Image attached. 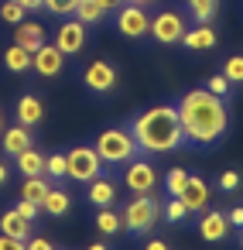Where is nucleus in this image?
<instances>
[{"mask_svg": "<svg viewBox=\"0 0 243 250\" xmlns=\"http://www.w3.org/2000/svg\"><path fill=\"white\" fill-rule=\"evenodd\" d=\"M178 117H182V130H185V147H216L226 130H229V106L226 96L209 93L205 86L188 89L182 96Z\"/></svg>", "mask_w": 243, "mask_h": 250, "instance_id": "f257e3e1", "label": "nucleus"}, {"mask_svg": "<svg viewBox=\"0 0 243 250\" xmlns=\"http://www.w3.org/2000/svg\"><path fill=\"white\" fill-rule=\"evenodd\" d=\"M127 127H130L141 154H171V151L185 147V130H182V117H178L175 103H154V106L141 110Z\"/></svg>", "mask_w": 243, "mask_h": 250, "instance_id": "f03ea898", "label": "nucleus"}, {"mask_svg": "<svg viewBox=\"0 0 243 250\" xmlns=\"http://www.w3.org/2000/svg\"><path fill=\"white\" fill-rule=\"evenodd\" d=\"M93 147H96V154H100V161L106 168H120V165L141 158V147H137L130 127H106V130H100Z\"/></svg>", "mask_w": 243, "mask_h": 250, "instance_id": "7ed1b4c3", "label": "nucleus"}, {"mask_svg": "<svg viewBox=\"0 0 243 250\" xmlns=\"http://www.w3.org/2000/svg\"><path fill=\"white\" fill-rule=\"evenodd\" d=\"M120 219H123V229L130 236H147L154 229V223L161 219V202L154 195H134L120 209Z\"/></svg>", "mask_w": 243, "mask_h": 250, "instance_id": "20e7f679", "label": "nucleus"}, {"mask_svg": "<svg viewBox=\"0 0 243 250\" xmlns=\"http://www.w3.org/2000/svg\"><path fill=\"white\" fill-rule=\"evenodd\" d=\"M103 168L106 165L100 161V154H96L93 144H76L72 151H65V178H72L79 185H89L93 178H100Z\"/></svg>", "mask_w": 243, "mask_h": 250, "instance_id": "39448f33", "label": "nucleus"}, {"mask_svg": "<svg viewBox=\"0 0 243 250\" xmlns=\"http://www.w3.org/2000/svg\"><path fill=\"white\" fill-rule=\"evenodd\" d=\"M185 31H188V24H185V18H182L178 11H158V14L151 18V31H147V38H154L158 45L171 48V45H182Z\"/></svg>", "mask_w": 243, "mask_h": 250, "instance_id": "423d86ee", "label": "nucleus"}, {"mask_svg": "<svg viewBox=\"0 0 243 250\" xmlns=\"http://www.w3.org/2000/svg\"><path fill=\"white\" fill-rule=\"evenodd\" d=\"M82 86L93 93V96H110L117 86H120V72L113 62L106 59H93L86 69H82Z\"/></svg>", "mask_w": 243, "mask_h": 250, "instance_id": "0eeeda50", "label": "nucleus"}, {"mask_svg": "<svg viewBox=\"0 0 243 250\" xmlns=\"http://www.w3.org/2000/svg\"><path fill=\"white\" fill-rule=\"evenodd\" d=\"M123 185H127V192H134V195H154V185H158V168H154V161H147L144 154L134 158V161H127V165H123Z\"/></svg>", "mask_w": 243, "mask_h": 250, "instance_id": "6e6552de", "label": "nucleus"}, {"mask_svg": "<svg viewBox=\"0 0 243 250\" xmlns=\"http://www.w3.org/2000/svg\"><path fill=\"white\" fill-rule=\"evenodd\" d=\"M113 24H117V31H120L123 38L141 42V38H147V31H151V14H147V7L123 4V7L113 14Z\"/></svg>", "mask_w": 243, "mask_h": 250, "instance_id": "1a4fd4ad", "label": "nucleus"}, {"mask_svg": "<svg viewBox=\"0 0 243 250\" xmlns=\"http://www.w3.org/2000/svg\"><path fill=\"white\" fill-rule=\"evenodd\" d=\"M86 24L82 21H62L59 28H55V48L62 52V55H79L82 48H86Z\"/></svg>", "mask_w": 243, "mask_h": 250, "instance_id": "9d476101", "label": "nucleus"}, {"mask_svg": "<svg viewBox=\"0 0 243 250\" xmlns=\"http://www.w3.org/2000/svg\"><path fill=\"white\" fill-rule=\"evenodd\" d=\"M31 69L41 76V79H59L65 72V55L55 48V42H45L35 55H31Z\"/></svg>", "mask_w": 243, "mask_h": 250, "instance_id": "9b49d317", "label": "nucleus"}, {"mask_svg": "<svg viewBox=\"0 0 243 250\" xmlns=\"http://www.w3.org/2000/svg\"><path fill=\"white\" fill-rule=\"evenodd\" d=\"M229 219H226V209H202V216H199V236L202 240H209V243H223V240H229Z\"/></svg>", "mask_w": 243, "mask_h": 250, "instance_id": "f8f14e48", "label": "nucleus"}, {"mask_svg": "<svg viewBox=\"0 0 243 250\" xmlns=\"http://www.w3.org/2000/svg\"><path fill=\"white\" fill-rule=\"evenodd\" d=\"M45 113H48V110H45V100H41L38 93H24V96L14 103V120L24 124V127H31V130L45 124Z\"/></svg>", "mask_w": 243, "mask_h": 250, "instance_id": "ddd939ff", "label": "nucleus"}, {"mask_svg": "<svg viewBox=\"0 0 243 250\" xmlns=\"http://www.w3.org/2000/svg\"><path fill=\"white\" fill-rule=\"evenodd\" d=\"M178 199L185 202L188 212H202V209H209V199H212L209 182H205L202 175H192V171H188V182H185V188H182Z\"/></svg>", "mask_w": 243, "mask_h": 250, "instance_id": "4468645a", "label": "nucleus"}, {"mask_svg": "<svg viewBox=\"0 0 243 250\" xmlns=\"http://www.w3.org/2000/svg\"><path fill=\"white\" fill-rule=\"evenodd\" d=\"M31 144H35L31 127H24V124H18V120H14V127H4V130H0V151H4L7 158H18V154L28 151Z\"/></svg>", "mask_w": 243, "mask_h": 250, "instance_id": "2eb2a0df", "label": "nucleus"}, {"mask_svg": "<svg viewBox=\"0 0 243 250\" xmlns=\"http://www.w3.org/2000/svg\"><path fill=\"white\" fill-rule=\"evenodd\" d=\"M86 202H89V206H96V209L113 206V202H117V182L103 171L100 178H93V182L86 185Z\"/></svg>", "mask_w": 243, "mask_h": 250, "instance_id": "dca6fc26", "label": "nucleus"}, {"mask_svg": "<svg viewBox=\"0 0 243 250\" xmlns=\"http://www.w3.org/2000/svg\"><path fill=\"white\" fill-rule=\"evenodd\" d=\"M45 42H48V35H45V28H41L38 21H28V18H24L21 24H14V45L28 48L31 55H35Z\"/></svg>", "mask_w": 243, "mask_h": 250, "instance_id": "f3484780", "label": "nucleus"}, {"mask_svg": "<svg viewBox=\"0 0 243 250\" xmlns=\"http://www.w3.org/2000/svg\"><path fill=\"white\" fill-rule=\"evenodd\" d=\"M0 233H7V236H18V240H28L35 233V223L24 219L14 206H7L4 212H0Z\"/></svg>", "mask_w": 243, "mask_h": 250, "instance_id": "a211bd4d", "label": "nucleus"}, {"mask_svg": "<svg viewBox=\"0 0 243 250\" xmlns=\"http://www.w3.org/2000/svg\"><path fill=\"white\" fill-rule=\"evenodd\" d=\"M182 48H188V52H209V48H216V31L209 24H195V28L185 31Z\"/></svg>", "mask_w": 243, "mask_h": 250, "instance_id": "6ab92c4d", "label": "nucleus"}, {"mask_svg": "<svg viewBox=\"0 0 243 250\" xmlns=\"http://www.w3.org/2000/svg\"><path fill=\"white\" fill-rule=\"evenodd\" d=\"M52 185H55V182H52L48 175H28V178L21 182V199H28V202H35V206H41Z\"/></svg>", "mask_w": 243, "mask_h": 250, "instance_id": "aec40b11", "label": "nucleus"}, {"mask_svg": "<svg viewBox=\"0 0 243 250\" xmlns=\"http://www.w3.org/2000/svg\"><path fill=\"white\" fill-rule=\"evenodd\" d=\"M69 206H72V195H69L65 188L52 185V188H48V195H45V202H41V212L59 219V216H65V212H69Z\"/></svg>", "mask_w": 243, "mask_h": 250, "instance_id": "412c9836", "label": "nucleus"}, {"mask_svg": "<svg viewBox=\"0 0 243 250\" xmlns=\"http://www.w3.org/2000/svg\"><path fill=\"white\" fill-rule=\"evenodd\" d=\"M4 69L11 72V76H21V72H28L31 69V52L28 48H21V45H11V48H4Z\"/></svg>", "mask_w": 243, "mask_h": 250, "instance_id": "4be33fe9", "label": "nucleus"}, {"mask_svg": "<svg viewBox=\"0 0 243 250\" xmlns=\"http://www.w3.org/2000/svg\"><path fill=\"white\" fill-rule=\"evenodd\" d=\"M14 161H18V171H21L24 178H28V175H45V151H38L35 144H31L28 151H21Z\"/></svg>", "mask_w": 243, "mask_h": 250, "instance_id": "5701e85b", "label": "nucleus"}, {"mask_svg": "<svg viewBox=\"0 0 243 250\" xmlns=\"http://www.w3.org/2000/svg\"><path fill=\"white\" fill-rule=\"evenodd\" d=\"M72 18H76V21H82L86 28H96V24H103V21H106V11L100 7V0H79Z\"/></svg>", "mask_w": 243, "mask_h": 250, "instance_id": "b1692460", "label": "nucleus"}, {"mask_svg": "<svg viewBox=\"0 0 243 250\" xmlns=\"http://www.w3.org/2000/svg\"><path fill=\"white\" fill-rule=\"evenodd\" d=\"M96 229H100L103 236H117V233H123V219H120V209H113V206L100 209V212H96Z\"/></svg>", "mask_w": 243, "mask_h": 250, "instance_id": "393cba45", "label": "nucleus"}, {"mask_svg": "<svg viewBox=\"0 0 243 250\" xmlns=\"http://www.w3.org/2000/svg\"><path fill=\"white\" fill-rule=\"evenodd\" d=\"M185 7H188V18L195 24H209L219 11V0H185Z\"/></svg>", "mask_w": 243, "mask_h": 250, "instance_id": "a878e982", "label": "nucleus"}, {"mask_svg": "<svg viewBox=\"0 0 243 250\" xmlns=\"http://www.w3.org/2000/svg\"><path fill=\"white\" fill-rule=\"evenodd\" d=\"M188 216H192V212H188V209H185V202H182V199H175V195H168V202L161 206V219H164V223H171V226H175V223H185Z\"/></svg>", "mask_w": 243, "mask_h": 250, "instance_id": "bb28decb", "label": "nucleus"}, {"mask_svg": "<svg viewBox=\"0 0 243 250\" xmlns=\"http://www.w3.org/2000/svg\"><path fill=\"white\" fill-rule=\"evenodd\" d=\"M45 175L59 185V182H65V151H52V154H45Z\"/></svg>", "mask_w": 243, "mask_h": 250, "instance_id": "cd10ccee", "label": "nucleus"}, {"mask_svg": "<svg viewBox=\"0 0 243 250\" xmlns=\"http://www.w3.org/2000/svg\"><path fill=\"white\" fill-rule=\"evenodd\" d=\"M185 182H188V171H185V168H168V171H164V178H161L164 192H168V195H175V199L182 195Z\"/></svg>", "mask_w": 243, "mask_h": 250, "instance_id": "c85d7f7f", "label": "nucleus"}, {"mask_svg": "<svg viewBox=\"0 0 243 250\" xmlns=\"http://www.w3.org/2000/svg\"><path fill=\"white\" fill-rule=\"evenodd\" d=\"M223 76L229 79V86H243V55H229L223 62Z\"/></svg>", "mask_w": 243, "mask_h": 250, "instance_id": "c756f323", "label": "nucleus"}, {"mask_svg": "<svg viewBox=\"0 0 243 250\" xmlns=\"http://www.w3.org/2000/svg\"><path fill=\"white\" fill-rule=\"evenodd\" d=\"M28 18V11L18 4V0H4V4H0V21H7V24H21Z\"/></svg>", "mask_w": 243, "mask_h": 250, "instance_id": "7c9ffc66", "label": "nucleus"}, {"mask_svg": "<svg viewBox=\"0 0 243 250\" xmlns=\"http://www.w3.org/2000/svg\"><path fill=\"white\" fill-rule=\"evenodd\" d=\"M76 4H79V0H45V11L52 18H72L76 14Z\"/></svg>", "mask_w": 243, "mask_h": 250, "instance_id": "2f4dec72", "label": "nucleus"}, {"mask_svg": "<svg viewBox=\"0 0 243 250\" xmlns=\"http://www.w3.org/2000/svg\"><path fill=\"white\" fill-rule=\"evenodd\" d=\"M216 185H219L223 192H240V188H243V178H240V171H236V168H226V171L216 178Z\"/></svg>", "mask_w": 243, "mask_h": 250, "instance_id": "473e14b6", "label": "nucleus"}, {"mask_svg": "<svg viewBox=\"0 0 243 250\" xmlns=\"http://www.w3.org/2000/svg\"><path fill=\"white\" fill-rule=\"evenodd\" d=\"M205 89H209V93H216V96H226V93H229V79H226L223 72H219V76H209Z\"/></svg>", "mask_w": 243, "mask_h": 250, "instance_id": "72a5a7b5", "label": "nucleus"}, {"mask_svg": "<svg viewBox=\"0 0 243 250\" xmlns=\"http://www.w3.org/2000/svg\"><path fill=\"white\" fill-rule=\"evenodd\" d=\"M14 209H18L24 219H31V223L41 216V206H35V202H28V199H18V202H14Z\"/></svg>", "mask_w": 243, "mask_h": 250, "instance_id": "f704fd0d", "label": "nucleus"}, {"mask_svg": "<svg viewBox=\"0 0 243 250\" xmlns=\"http://www.w3.org/2000/svg\"><path fill=\"white\" fill-rule=\"evenodd\" d=\"M24 243H28V240H18V236H7V233H0V250H28Z\"/></svg>", "mask_w": 243, "mask_h": 250, "instance_id": "c9c22d12", "label": "nucleus"}, {"mask_svg": "<svg viewBox=\"0 0 243 250\" xmlns=\"http://www.w3.org/2000/svg\"><path fill=\"white\" fill-rule=\"evenodd\" d=\"M24 247H28V250H55L48 236H35V233L28 236V243H24Z\"/></svg>", "mask_w": 243, "mask_h": 250, "instance_id": "e433bc0d", "label": "nucleus"}, {"mask_svg": "<svg viewBox=\"0 0 243 250\" xmlns=\"http://www.w3.org/2000/svg\"><path fill=\"white\" fill-rule=\"evenodd\" d=\"M226 219H229V226H233V229H243V206L226 209Z\"/></svg>", "mask_w": 243, "mask_h": 250, "instance_id": "4c0bfd02", "label": "nucleus"}, {"mask_svg": "<svg viewBox=\"0 0 243 250\" xmlns=\"http://www.w3.org/2000/svg\"><path fill=\"white\" fill-rule=\"evenodd\" d=\"M18 4H21L28 14H38V11H45V0H18Z\"/></svg>", "mask_w": 243, "mask_h": 250, "instance_id": "58836bf2", "label": "nucleus"}, {"mask_svg": "<svg viewBox=\"0 0 243 250\" xmlns=\"http://www.w3.org/2000/svg\"><path fill=\"white\" fill-rule=\"evenodd\" d=\"M123 4H127V0H100V7H103L106 14H117V11H120Z\"/></svg>", "mask_w": 243, "mask_h": 250, "instance_id": "ea45409f", "label": "nucleus"}, {"mask_svg": "<svg viewBox=\"0 0 243 250\" xmlns=\"http://www.w3.org/2000/svg\"><path fill=\"white\" fill-rule=\"evenodd\" d=\"M144 250H168V240L154 236V240H147V243H144Z\"/></svg>", "mask_w": 243, "mask_h": 250, "instance_id": "a19ab883", "label": "nucleus"}, {"mask_svg": "<svg viewBox=\"0 0 243 250\" xmlns=\"http://www.w3.org/2000/svg\"><path fill=\"white\" fill-rule=\"evenodd\" d=\"M7 182H11V165H7V161H0V188H4Z\"/></svg>", "mask_w": 243, "mask_h": 250, "instance_id": "79ce46f5", "label": "nucleus"}, {"mask_svg": "<svg viewBox=\"0 0 243 250\" xmlns=\"http://www.w3.org/2000/svg\"><path fill=\"white\" fill-rule=\"evenodd\" d=\"M127 4H137V7H151V4H158V0H127Z\"/></svg>", "mask_w": 243, "mask_h": 250, "instance_id": "37998d69", "label": "nucleus"}, {"mask_svg": "<svg viewBox=\"0 0 243 250\" xmlns=\"http://www.w3.org/2000/svg\"><path fill=\"white\" fill-rule=\"evenodd\" d=\"M86 250H110V247H106V243H89Z\"/></svg>", "mask_w": 243, "mask_h": 250, "instance_id": "c03bdc74", "label": "nucleus"}, {"mask_svg": "<svg viewBox=\"0 0 243 250\" xmlns=\"http://www.w3.org/2000/svg\"><path fill=\"white\" fill-rule=\"evenodd\" d=\"M0 130H4V113H0Z\"/></svg>", "mask_w": 243, "mask_h": 250, "instance_id": "a18cd8bd", "label": "nucleus"}, {"mask_svg": "<svg viewBox=\"0 0 243 250\" xmlns=\"http://www.w3.org/2000/svg\"><path fill=\"white\" fill-rule=\"evenodd\" d=\"M240 247H243V229H240Z\"/></svg>", "mask_w": 243, "mask_h": 250, "instance_id": "49530a36", "label": "nucleus"}]
</instances>
